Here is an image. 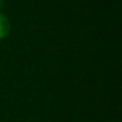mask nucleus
<instances>
[{
    "instance_id": "1",
    "label": "nucleus",
    "mask_w": 122,
    "mask_h": 122,
    "mask_svg": "<svg viewBox=\"0 0 122 122\" xmlns=\"http://www.w3.org/2000/svg\"><path fill=\"white\" fill-rule=\"evenodd\" d=\"M9 32H11V22L5 15L0 12V41L8 37Z\"/></svg>"
},
{
    "instance_id": "2",
    "label": "nucleus",
    "mask_w": 122,
    "mask_h": 122,
    "mask_svg": "<svg viewBox=\"0 0 122 122\" xmlns=\"http://www.w3.org/2000/svg\"><path fill=\"white\" fill-rule=\"evenodd\" d=\"M3 5H4V3H3V0H0V9L3 8Z\"/></svg>"
}]
</instances>
